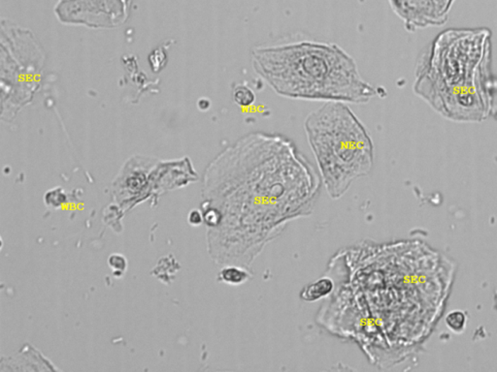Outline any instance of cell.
<instances>
[{"instance_id":"52a82bcc","label":"cell","mask_w":497,"mask_h":372,"mask_svg":"<svg viewBox=\"0 0 497 372\" xmlns=\"http://www.w3.org/2000/svg\"><path fill=\"white\" fill-rule=\"evenodd\" d=\"M335 288V283L331 276H323L314 283L303 287L300 298L304 302H312L330 297Z\"/></svg>"},{"instance_id":"3957f363","label":"cell","mask_w":497,"mask_h":372,"mask_svg":"<svg viewBox=\"0 0 497 372\" xmlns=\"http://www.w3.org/2000/svg\"><path fill=\"white\" fill-rule=\"evenodd\" d=\"M252 66L280 97L289 99L366 104L380 94L340 46L313 40L256 46Z\"/></svg>"},{"instance_id":"5b68a950","label":"cell","mask_w":497,"mask_h":372,"mask_svg":"<svg viewBox=\"0 0 497 372\" xmlns=\"http://www.w3.org/2000/svg\"><path fill=\"white\" fill-rule=\"evenodd\" d=\"M304 129L323 185L334 200L371 172V136L346 103H325L307 116Z\"/></svg>"},{"instance_id":"4fadbf2b","label":"cell","mask_w":497,"mask_h":372,"mask_svg":"<svg viewBox=\"0 0 497 372\" xmlns=\"http://www.w3.org/2000/svg\"><path fill=\"white\" fill-rule=\"evenodd\" d=\"M496 304H497V294H496Z\"/></svg>"},{"instance_id":"9c48e42d","label":"cell","mask_w":497,"mask_h":372,"mask_svg":"<svg viewBox=\"0 0 497 372\" xmlns=\"http://www.w3.org/2000/svg\"><path fill=\"white\" fill-rule=\"evenodd\" d=\"M233 101L241 108L250 107L256 101V94L250 87L246 85H237L233 89Z\"/></svg>"},{"instance_id":"7a4b0ae2","label":"cell","mask_w":497,"mask_h":372,"mask_svg":"<svg viewBox=\"0 0 497 372\" xmlns=\"http://www.w3.org/2000/svg\"><path fill=\"white\" fill-rule=\"evenodd\" d=\"M322 185L292 140L265 132L241 137L207 170L203 206L219 216L208 231L210 255L222 267L251 268L289 222L313 213Z\"/></svg>"},{"instance_id":"30bf717a","label":"cell","mask_w":497,"mask_h":372,"mask_svg":"<svg viewBox=\"0 0 497 372\" xmlns=\"http://www.w3.org/2000/svg\"><path fill=\"white\" fill-rule=\"evenodd\" d=\"M446 323L448 327H449L453 332H462L466 325V315L463 314L462 311L455 310V311L450 312V314L448 315L446 317Z\"/></svg>"},{"instance_id":"6da1fadb","label":"cell","mask_w":497,"mask_h":372,"mask_svg":"<svg viewBox=\"0 0 497 372\" xmlns=\"http://www.w3.org/2000/svg\"><path fill=\"white\" fill-rule=\"evenodd\" d=\"M436 253L411 240L364 242L337 252L328 271L339 278L317 316L331 335L354 340L370 363L388 368L405 360L438 319L450 284ZM450 281V280H443Z\"/></svg>"},{"instance_id":"8992f818","label":"cell","mask_w":497,"mask_h":372,"mask_svg":"<svg viewBox=\"0 0 497 372\" xmlns=\"http://www.w3.org/2000/svg\"><path fill=\"white\" fill-rule=\"evenodd\" d=\"M409 30L445 23L455 0H388Z\"/></svg>"},{"instance_id":"8fae6325","label":"cell","mask_w":497,"mask_h":372,"mask_svg":"<svg viewBox=\"0 0 497 372\" xmlns=\"http://www.w3.org/2000/svg\"><path fill=\"white\" fill-rule=\"evenodd\" d=\"M109 265L114 268V271H121V273H123L126 268V258L119 254L112 255L110 259H109Z\"/></svg>"},{"instance_id":"277c9868","label":"cell","mask_w":497,"mask_h":372,"mask_svg":"<svg viewBox=\"0 0 497 372\" xmlns=\"http://www.w3.org/2000/svg\"><path fill=\"white\" fill-rule=\"evenodd\" d=\"M484 30H448L434 41L417 68L416 94L446 118L483 120L489 108V46H481Z\"/></svg>"},{"instance_id":"7c38bea8","label":"cell","mask_w":497,"mask_h":372,"mask_svg":"<svg viewBox=\"0 0 497 372\" xmlns=\"http://www.w3.org/2000/svg\"><path fill=\"white\" fill-rule=\"evenodd\" d=\"M188 222H190L191 225L198 226L201 222H203V214L199 213L198 211H191L190 216H188Z\"/></svg>"},{"instance_id":"ba28073f","label":"cell","mask_w":497,"mask_h":372,"mask_svg":"<svg viewBox=\"0 0 497 372\" xmlns=\"http://www.w3.org/2000/svg\"><path fill=\"white\" fill-rule=\"evenodd\" d=\"M252 278L253 273L251 268L237 265L224 266L217 275L219 281L232 286L242 285Z\"/></svg>"}]
</instances>
